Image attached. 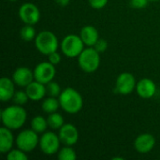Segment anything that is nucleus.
I'll use <instances>...</instances> for the list:
<instances>
[{
	"instance_id": "1",
	"label": "nucleus",
	"mask_w": 160,
	"mask_h": 160,
	"mask_svg": "<svg viewBox=\"0 0 160 160\" xmlns=\"http://www.w3.org/2000/svg\"><path fill=\"white\" fill-rule=\"evenodd\" d=\"M26 112L20 105H12L2 111L1 119L4 127L9 129H18L22 128L26 121Z\"/></svg>"
},
{
	"instance_id": "2",
	"label": "nucleus",
	"mask_w": 160,
	"mask_h": 160,
	"mask_svg": "<svg viewBox=\"0 0 160 160\" xmlns=\"http://www.w3.org/2000/svg\"><path fill=\"white\" fill-rule=\"evenodd\" d=\"M59 102L61 108L68 113H77L83 106L82 97L73 88H67L62 91L59 96Z\"/></svg>"
},
{
	"instance_id": "3",
	"label": "nucleus",
	"mask_w": 160,
	"mask_h": 160,
	"mask_svg": "<svg viewBox=\"0 0 160 160\" xmlns=\"http://www.w3.org/2000/svg\"><path fill=\"white\" fill-rule=\"evenodd\" d=\"M36 48L39 52L49 55L58 49V39L56 36L51 31H41L35 38Z\"/></svg>"
},
{
	"instance_id": "4",
	"label": "nucleus",
	"mask_w": 160,
	"mask_h": 160,
	"mask_svg": "<svg viewBox=\"0 0 160 160\" xmlns=\"http://www.w3.org/2000/svg\"><path fill=\"white\" fill-rule=\"evenodd\" d=\"M79 66L80 68L87 73L95 72L100 64L99 52L95 48L84 49L79 55Z\"/></svg>"
},
{
	"instance_id": "5",
	"label": "nucleus",
	"mask_w": 160,
	"mask_h": 160,
	"mask_svg": "<svg viewBox=\"0 0 160 160\" xmlns=\"http://www.w3.org/2000/svg\"><path fill=\"white\" fill-rule=\"evenodd\" d=\"M83 41L81 37L76 35H68L62 40L61 49L63 53L70 58L79 56L81 52L84 50L83 49Z\"/></svg>"
},
{
	"instance_id": "6",
	"label": "nucleus",
	"mask_w": 160,
	"mask_h": 160,
	"mask_svg": "<svg viewBox=\"0 0 160 160\" xmlns=\"http://www.w3.org/2000/svg\"><path fill=\"white\" fill-rule=\"evenodd\" d=\"M39 142L38 133L33 129H25L19 133L16 138V145L19 149L26 152L33 151Z\"/></svg>"
},
{
	"instance_id": "7",
	"label": "nucleus",
	"mask_w": 160,
	"mask_h": 160,
	"mask_svg": "<svg viewBox=\"0 0 160 160\" xmlns=\"http://www.w3.org/2000/svg\"><path fill=\"white\" fill-rule=\"evenodd\" d=\"M60 139L55 133L49 131L45 132L39 140V146L41 151L48 156L58 153L60 147Z\"/></svg>"
},
{
	"instance_id": "8",
	"label": "nucleus",
	"mask_w": 160,
	"mask_h": 160,
	"mask_svg": "<svg viewBox=\"0 0 160 160\" xmlns=\"http://www.w3.org/2000/svg\"><path fill=\"white\" fill-rule=\"evenodd\" d=\"M55 76V68L51 62L39 63L34 70L35 81H38L43 84H47L52 82Z\"/></svg>"
},
{
	"instance_id": "9",
	"label": "nucleus",
	"mask_w": 160,
	"mask_h": 160,
	"mask_svg": "<svg viewBox=\"0 0 160 160\" xmlns=\"http://www.w3.org/2000/svg\"><path fill=\"white\" fill-rule=\"evenodd\" d=\"M19 17L25 24H36L40 18L38 8L32 3H24L20 7Z\"/></svg>"
},
{
	"instance_id": "10",
	"label": "nucleus",
	"mask_w": 160,
	"mask_h": 160,
	"mask_svg": "<svg viewBox=\"0 0 160 160\" xmlns=\"http://www.w3.org/2000/svg\"><path fill=\"white\" fill-rule=\"evenodd\" d=\"M116 92L121 95H129L131 94L135 87L137 86L135 77L131 73L124 72L120 74L116 80Z\"/></svg>"
},
{
	"instance_id": "11",
	"label": "nucleus",
	"mask_w": 160,
	"mask_h": 160,
	"mask_svg": "<svg viewBox=\"0 0 160 160\" xmlns=\"http://www.w3.org/2000/svg\"><path fill=\"white\" fill-rule=\"evenodd\" d=\"M59 139L61 142L68 146L74 145L79 140V132L72 124H64L59 130Z\"/></svg>"
},
{
	"instance_id": "12",
	"label": "nucleus",
	"mask_w": 160,
	"mask_h": 160,
	"mask_svg": "<svg viewBox=\"0 0 160 160\" xmlns=\"http://www.w3.org/2000/svg\"><path fill=\"white\" fill-rule=\"evenodd\" d=\"M34 79V72H32L30 68L25 67L18 68L12 75L13 82L21 87H26L29 83L33 82Z\"/></svg>"
},
{
	"instance_id": "13",
	"label": "nucleus",
	"mask_w": 160,
	"mask_h": 160,
	"mask_svg": "<svg viewBox=\"0 0 160 160\" xmlns=\"http://www.w3.org/2000/svg\"><path fill=\"white\" fill-rule=\"evenodd\" d=\"M156 144V139L151 134H142L137 137L134 142L135 149L141 153V154H146L149 153Z\"/></svg>"
},
{
	"instance_id": "14",
	"label": "nucleus",
	"mask_w": 160,
	"mask_h": 160,
	"mask_svg": "<svg viewBox=\"0 0 160 160\" xmlns=\"http://www.w3.org/2000/svg\"><path fill=\"white\" fill-rule=\"evenodd\" d=\"M138 95L142 98H150L155 96L157 92L156 83L150 79H142L141 80L136 86Z\"/></svg>"
},
{
	"instance_id": "15",
	"label": "nucleus",
	"mask_w": 160,
	"mask_h": 160,
	"mask_svg": "<svg viewBox=\"0 0 160 160\" xmlns=\"http://www.w3.org/2000/svg\"><path fill=\"white\" fill-rule=\"evenodd\" d=\"M25 92L27 93L29 99L33 101H38L42 99L45 97V94L47 93L46 87L44 86L43 83L38 82V81H33L31 83H29L26 86Z\"/></svg>"
},
{
	"instance_id": "16",
	"label": "nucleus",
	"mask_w": 160,
	"mask_h": 160,
	"mask_svg": "<svg viewBox=\"0 0 160 160\" xmlns=\"http://www.w3.org/2000/svg\"><path fill=\"white\" fill-rule=\"evenodd\" d=\"M14 83L13 80L11 81L6 77H3L0 80V99L3 102L12 99L15 94Z\"/></svg>"
},
{
	"instance_id": "17",
	"label": "nucleus",
	"mask_w": 160,
	"mask_h": 160,
	"mask_svg": "<svg viewBox=\"0 0 160 160\" xmlns=\"http://www.w3.org/2000/svg\"><path fill=\"white\" fill-rule=\"evenodd\" d=\"M81 38L82 39L83 43L89 47H94L97 41L99 39L98 37V32L96 27L92 25H86L81 30L80 34Z\"/></svg>"
},
{
	"instance_id": "18",
	"label": "nucleus",
	"mask_w": 160,
	"mask_h": 160,
	"mask_svg": "<svg viewBox=\"0 0 160 160\" xmlns=\"http://www.w3.org/2000/svg\"><path fill=\"white\" fill-rule=\"evenodd\" d=\"M14 142L12 132L9 128L3 127L0 128V151L2 154L8 153Z\"/></svg>"
},
{
	"instance_id": "19",
	"label": "nucleus",
	"mask_w": 160,
	"mask_h": 160,
	"mask_svg": "<svg viewBox=\"0 0 160 160\" xmlns=\"http://www.w3.org/2000/svg\"><path fill=\"white\" fill-rule=\"evenodd\" d=\"M60 106L59 99H56L54 97H50L43 100L42 102V110L47 113L55 112Z\"/></svg>"
},
{
	"instance_id": "20",
	"label": "nucleus",
	"mask_w": 160,
	"mask_h": 160,
	"mask_svg": "<svg viewBox=\"0 0 160 160\" xmlns=\"http://www.w3.org/2000/svg\"><path fill=\"white\" fill-rule=\"evenodd\" d=\"M48 126H49L48 125V121L43 116H40V115H38V116L34 117L32 119V122H31L32 129L34 131H36L37 133L44 132Z\"/></svg>"
},
{
	"instance_id": "21",
	"label": "nucleus",
	"mask_w": 160,
	"mask_h": 160,
	"mask_svg": "<svg viewBox=\"0 0 160 160\" xmlns=\"http://www.w3.org/2000/svg\"><path fill=\"white\" fill-rule=\"evenodd\" d=\"M47 121H48L49 127L52 129H60L64 126L63 116L59 113H56V112L50 113Z\"/></svg>"
},
{
	"instance_id": "22",
	"label": "nucleus",
	"mask_w": 160,
	"mask_h": 160,
	"mask_svg": "<svg viewBox=\"0 0 160 160\" xmlns=\"http://www.w3.org/2000/svg\"><path fill=\"white\" fill-rule=\"evenodd\" d=\"M20 37L22 40L28 42L36 38V30L31 24H26L20 30Z\"/></svg>"
},
{
	"instance_id": "23",
	"label": "nucleus",
	"mask_w": 160,
	"mask_h": 160,
	"mask_svg": "<svg viewBox=\"0 0 160 160\" xmlns=\"http://www.w3.org/2000/svg\"><path fill=\"white\" fill-rule=\"evenodd\" d=\"M77 158L76 152L70 147L66 145L58 152V159L60 160H75Z\"/></svg>"
},
{
	"instance_id": "24",
	"label": "nucleus",
	"mask_w": 160,
	"mask_h": 160,
	"mask_svg": "<svg viewBox=\"0 0 160 160\" xmlns=\"http://www.w3.org/2000/svg\"><path fill=\"white\" fill-rule=\"evenodd\" d=\"M7 158L8 160H27L28 157L25 155V152L21 149L16 150H10L7 156Z\"/></svg>"
},
{
	"instance_id": "25",
	"label": "nucleus",
	"mask_w": 160,
	"mask_h": 160,
	"mask_svg": "<svg viewBox=\"0 0 160 160\" xmlns=\"http://www.w3.org/2000/svg\"><path fill=\"white\" fill-rule=\"evenodd\" d=\"M46 90H47V94L50 97H58L61 94V88L59 86V84L55 82H50L47 83L46 86Z\"/></svg>"
},
{
	"instance_id": "26",
	"label": "nucleus",
	"mask_w": 160,
	"mask_h": 160,
	"mask_svg": "<svg viewBox=\"0 0 160 160\" xmlns=\"http://www.w3.org/2000/svg\"><path fill=\"white\" fill-rule=\"evenodd\" d=\"M29 99V97L27 95L26 92H23V91H18L14 94L13 98H12V100L13 102L16 104V105H23L25 104Z\"/></svg>"
},
{
	"instance_id": "27",
	"label": "nucleus",
	"mask_w": 160,
	"mask_h": 160,
	"mask_svg": "<svg viewBox=\"0 0 160 160\" xmlns=\"http://www.w3.org/2000/svg\"><path fill=\"white\" fill-rule=\"evenodd\" d=\"M94 48L98 52H103L107 50L108 48V43L105 39H102V38H99L97 43L95 44Z\"/></svg>"
},
{
	"instance_id": "28",
	"label": "nucleus",
	"mask_w": 160,
	"mask_h": 160,
	"mask_svg": "<svg viewBox=\"0 0 160 160\" xmlns=\"http://www.w3.org/2000/svg\"><path fill=\"white\" fill-rule=\"evenodd\" d=\"M88 1H89L90 6L97 9L104 8L108 3V0H88Z\"/></svg>"
},
{
	"instance_id": "29",
	"label": "nucleus",
	"mask_w": 160,
	"mask_h": 160,
	"mask_svg": "<svg viewBox=\"0 0 160 160\" xmlns=\"http://www.w3.org/2000/svg\"><path fill=\"white\" fill-rule=\"evenodd\" d=\"M149 0H130V4L135 8H145Z\"/></svg>"
},
{
	"instance_id": "30",
	"label": "nucleus",
	"mask_w": 160,
	"mask_h": 160,
	"mask_svg": "<svg viewBox=\"0 0 160 160\" xmlns=\"http://www.w3.org/2000/svg\"><path fill=\"white\" fill-rule=\"evenodd\" d=\"M48 56H49V62H51L54 66L59 64L60 61H61V56H60V54L57 52H54L49 54Z\"/></svg>"
},
{
	"instance_id": "31",
	"label": "nucleus",
	"mask_w": 160,
	"mask_h": 160,
	"mask_svg": "<svg viewBox=\"0 0 160 160\" xmlns=\"http://www.w3.org/2000/svg\"><path fill=\"white\" fill-rule=\"evenodd\" d=\"M69 1H70V0H55V2H56L59 6H61V7H66V6H68V5L69 4Z\"/></svg>"
},
{
	"instance_id": "32",
	"label": "nucleus",
	"mask_w": 160,
	"mask_h": 160,
	"mask_svg": "<svg viewBox=\"0 0 160 160\" xmlns=\"http://www.w3.org/2000/svg\"><path fill=\"white\" fill-rule=\"evenodd\" d=\"M113 159H114V160H117V159L123 160V159H124V158H113Z\"/></svg>"
},
{
	"instance_id": "33",
	"label": "nucleus",
	"mask_w": 160,
	"mask_h": 160,
	"mask_svg": "<svg viewBox=\"0 0 160 160\" xmlns=\"http://www.w3.org/2000/svg\"><path fill=\"white\" fill-rule=\"evenodd\" d=\"M149 1H158V0H149Z\"/></svg>"
},
{
	"instance_id": "34",
	"label": "nucleus",
	"mask_w": 160,
	"mask_h": 160,
	"mask_svg": "<svg viewBox=\"0 0 160 160\" xmlns=\"http://www.w3.org/2000/svg\"><path fill=\"white\" fill-rule=\"evenodd\" d=\"M9 1H16V0H9Z\"/></svg>"
}]
</instances>
